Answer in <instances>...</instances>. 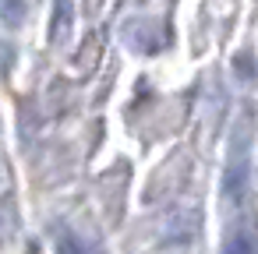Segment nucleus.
Wrapping results in <instances>:
<instances>
[{"instance_id":"nucleus-2","label":"nucleus","mask_w":258,"mask_h":254,"mask_svg":"<svg viewBox=\"0 0 258 254\" xmlns=\"http://www.w3.org/2000/svg\"><path fill=\"white\" fill-rule=\"evenodd\" d=\"M226 254H254V243H251L244 233H237V236L226 243Z\"/></svg>"},{"instance_id":"nucleus-3","label":"nucleus","mask_w":258,"mask_h":254,"mask_svg":"<svg viewBox=\"0 0 258 254\" xmlns=\"http://www.w3.org/2000/svg\"><path fill=\"white\" fill-rule=\"evenodd\" d=\"M8 22H11V25L18 22V0H8Z\"/></svg>"},{"instance_id":"nucleus-1","label":"nucleus","mask_w":258,"mask_h":254,"mask_svg":"<svg viewBox=\"0 0 258 254\" xmlns=\"http://www.w3.org/2000/svg\"><path fill=\"white\" fill-rule=\"evenodd\" d=\"M223 191L226 198L237 205L247 191V131L240 127L237 138H233V152H230V162H226V180H223Z\"/></svg>"}]
</instances>
